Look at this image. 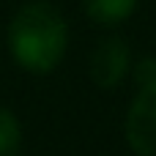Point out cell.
Masks as SVG:
<instances>
[{"label": "cell", "mask_w": 156, "mask_h": 156, "mask_svg": "<svg viewBox=\"0 0 156 156\" xmlns=\"http://www.w3.org/2000/svg\"><path fill=\"white\" fill-rule=\"evenodd\" d=\"M22 143V126L16 115L5 107H0V156H14Z\"/></svg>", "instance_id": "cell-5"}, {"label": "cell", "mask_w": 156, "mask_h": 156, "mask_svg": "<svg viewBox=\"0 0 156 156\" xmlns=\"http://www.w3.org/2000/svg\"><path fill=\"white\" fill-rule=\"evenodd\" d=\"M134 82L137 88H148L156 82V58H143L134 66Z\"/></svg>", "instance_id": "cell-6"}, {"label": "cell", "mask_w": 156, "mask_h": 156, "mask_svg": "<svg viewBox=\"0 0 156 156\" xmlns=\"http://www.w3.org/2000/svg\"><path fill=\"white\" fill-rule=\"evenodd\" d=\"M69 25L63 14L44 0L25 3L8 25L11 58L30 74H49L66 55Z\"/></svg>", "instance_id": "cell-1"}, {"label": "cell", "mask_w": 156, "mask_h": 156, "mask_svg": "<svg viewBox=\"0 0 156 156\" xmlns=\"http://www.w3.org/2000/svg\"><path fill=\"white\" fill-rule=\"evenodd\" d=\"M129 44L121 36H107L104 41L96 44L93 55H90V80L93 85L110 90L115 85H121V80L129 71Z\"/></svg>", "instance_id": "cell-3"}, {"label": "cell", "mask_w": 156, "mask_h": 156, "mask_svg": "<svg viewBox=\"0 0 156 156\" xmlns=\"http://www.w3.org/2000/svg\"><path fill=\"white\" fill-rule=\"evenodd\" d=\"M126 143L137 156H156V82L140 88L126 112Z\"/></svg>", "instance_id": "cell-2"}, {"label": "cell", "mask_w": 156, "mask_h": 156, "mask_svg": "<svg viewBox=\"0 0 156 156\" xmlns=\"http://www.w3.org/2000/svg\"><path fill=\"white\" fill-rule=\"evenodd\" d=\"M82 5L96 25L112 27L132 16V11L137 8V0H82Z\"/></svg>", "instance_id": "cell-4"}]
</instances>
